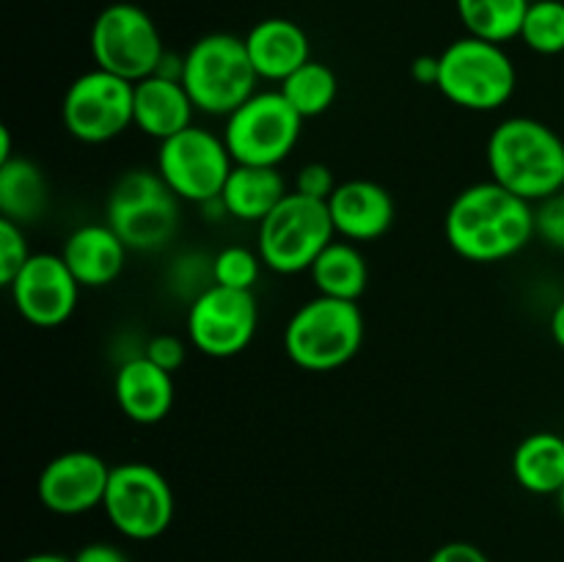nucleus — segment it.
<instances>
[{"label":"nucleus","mask_w":564,"mask_h":562,"mask_svg":"<svg viewBox=\"0 0 564 562\" xmlns=\"http://www.w3.org/2000/svg\"><path fill=\"white\" fill-rule=\"evenodd\" d=\"M444 235L452 251L466 262H505L538 237L534 204L494 180L474 182L452 198L444 215Z\"/></svg>","instance_id":"nucleus-1"},{"label":"nucleus","mask_w":564,"mask_h":562,"mask_svg":"<svg viewBox=\"0 0 564 562\" xmlns=\"http://www.w3.org/2000/svg\"><path fill=\"white\" fill-rule=\"evenodd\" d=\"M279 91L303 119H317L334 108L336 94H339V77L328 64L312 58L301 69L292 72L284 83H279Z\"/></svg>","instance_id":"nucleus-26"},{"label":"nucleus","mask_w":564,"mask_h":562,"mask_svg":"<svg viewBox=\"0 0 564 562\" xmlns=\"http://www.w3.org/2000/svg\"><path fill=\"white\" fill-rule=\"evenodd\" d=\"M50 185L44 171L28 158H11L0 163V218L31 226L47 213Z\"/></svg>","instance_id":"nucleus-23"},{"label":"nucleus","mask_w":564,"mask_h":562,"mask_svg":"<svg viewBox=\"0 0 564 562\" xmlns=\"http://www.w3.org/2000/svg\"><path fill=\"white\" fill-rule=\"evenodd\" d=\"M317 295L339 298V301H358L367 292L369 264L364 259L358 242L336 237L317 257L308 270Z\"/></svg>","instance_id":"nucleus-24"},{"label":"nucleus","mask_w":564,"mask_h":562,"mask_svg":"<svg viewBox=\"0 0 564 562\" xmlns=\"http://www.w3.org/2000/svg\"><path fill=\"white\" fill-rule=\"evenodd\" d=\"M336 240L328 202L290 191L259 224L257 251L264 268L281 275L308 273L319 253Z\"/></svg>","instance_id":"nucleus-7"},{"label":"nucleus","mask_w":564,"mask_h":562,"mask_svg":"<svg viewBox=\"0 0 564 562\" xmlns=\"http://www.w3.org/2000/svg\"><path fill=\"white\" fill-rule=\"evenodd\" d=\"M143 356L152 358L158 367L169 369V372H176V369L185 364L187 345L174 334H158L147 342V347H143Z\"/></svg>","instance_id":"nucleus-32"},{"label":"nucleus","mask_w":564,"mask_h":562,"mask_svg":"<svg viewBox=\"0 0 564 562\" xmlns=\"http://www.w3.org/2000/svg\"><path fill=\"white\" fill-rule=\"evenodd\" d=\"M534 229L540 240L564 251V191L534 204Z\"/></svg>","instance_id":"nucleus-30"},{"label":"nucleus","mask_w":564,"mask_h":562,"mask_svg":"<svg viewBox=\"0 0 564 562\" xmlns=\"http://www.w3.org/2000/svg\"><path fill=\"white\" fill-rule=\"evenodd\" d=\"M102 510L119 534L130 540H154L174 521V490L152 463H119L110 468Z\"/></svg>","instance_id":"nucleus-11"},{"label":"nucleus","mask_w":564,"mask_h":562,"mask_svg":"<svg viewBox=\"0 0 564 562\" xmlns=\"http://www.w3.org/2000/svg\"><path fill=\"white\" fill-rule=\"evenodd\" d=\"M94 66L138 83L158 75L165 58V44L158 22L135 3H110L94 17L88 31Z\"/></svg>","instance_id":"nucleus-8"},{"label":"nucleus","mask_w":564,"mask_h":562,"mask_svg":"<svg viewBox=\"0 0 564 562\" xmlns=\"http://www.w3.org/2000/svg\"><path fill=\"white\" fill-rule=\"evenodd\" d=\"M364 334L367 325L358 301L317 295L292 312L284 328V353L306 372H334L358 356Z\"/></svg>","instance_id":"nucleus-3"},{"label":"nucleus","mask_w":564,"mask_h":562,"mask_svg":"<svg viewBox=\"0 0 564 562\" xmlns=\"http://www.w3.org/2000/svg\"><path fill=\"white\" fill-rule=\"evenodd\" d=\"M336 237L350 242H375L394 226L397 207L391 193L372 180H347L328 198Z\"/></svg>","instance_id":"nucleus-16"},{"label":"nucleus","mask_w":564,"mask_h":562,"mask_svg":"<svg viewBox=\"0 0 564 562\" xmlns=\"http://www.w3.org/2000/svg\"><path fill=\"white\" fill-rule=\"evenodd\" d=\"M20 562H72V560L64 554H53V551H42V554H31Z\"/></svg>","instance_id":"nucleus-38"},{"label":"nucleus","mask_w":564,"mask_h":562,"mask_svg":"<svg viewBox=\"0 0 564 562\" xmlns=\"http://www.w3.org/2000/svg\"><path fill=\"white\" fill-rule=\"evenodd\" d=\"M259 303L251 290L209 284L187 306V342L209 358H235L253 342Z\"/></svg>","instance_id":"nucleus-13"},{"label":"nucleus","mask_w":564,"mask_h":562,"mask_svg":"<svg viewBox=\"0 0 564 562\" xmlns=\"http://www.w3.org/2000/svg\"><path fill=\"white\" fill-rule=\"evenodd\" d=\"M411 77L419 86H435L438 83V55H416L411 61Z\"/></svg>","instance_id":"nucleus-35"},{"label":"nucleus","mask_w":564,"mask_h":562,"mask_svg":"<svg viewBox=\"0 0 564 562\" xmlns=\"http://www.w3.org/2000/svg\"><path fill=\"white\" fill-rule=\"evenodd\" d=\"M127 253L130 248L105 220L77 226L61 248L64 262L69 264L80 287H88V290H102V287L113 284L124 270Z\"/></svg>","instance_id":"nucleus-19"},{"label":"nucleus","mask_w":564,"mask_h":562,"mask_svg":"<svg viewBox=\"0 0 564 562\" xmlns=\"http://www.w3.org/2000/svg\"><path fill=\"white\" fill-rule=\"evenodd\" d=\"M485 163L490 180L532 204L564 191L562 136L532 116H510L499 121L488 136Z\"/></svg>","instance_id":"nucleus-2"},{"label":"nucleus","mask_w":564,"mask_h":562,"mask_svg":"<svg viewBox=\"0 0 564 562\" xmlns=\"http://www.w3.org/2000/svg\"><path fill=\"white\" fill-rule=\"evenodd\" d=\"M521 42L538 55L564 53V0H532Z\"/></svg>","instance_id":"nucleus-27"},{"label":"nucleus","mask_w":564,"mask_h":562,"mask_svg":"<svg viewBox=\"0 0 564 562\" xmlns=\"http://www.w3.org/2000/svg\"><path fill=\"white\" fill-rule=\"evenodd\" d=\"M72 562H130V556L113 543H105V540H97V543H88L72 556Z\"/></svg>","instance_id":"nucleus-34"},{"label":"nucleus","mask_w":564,"mask_h":562,"mask_svg":"<svg viewBox=\"0 0 564 562\" xmlns=\"http://www.w3.org/2000/svg\"><path fill=\"white\" fill-rule=\"evenodd\" d=\"M444 99L463 110L490 114L505 108L518 88V69L505 44L463 36L438 53V83Z\"/></svg>","instance_id":"nucleus-6"},{"label":"nucleus","mask_w":564,"mask_h":562,"mask_svg":"<svg viewBox=\"0 0 564 562\" xmlns=\"http://www.w3.org/2000/svg\"><path fill=\"white\" fill-rule=\"evenodd\" d=\"M17 158L14 154V141H11V130L9 127H0V163H6V160Z\"/></svg>","instance_id":"nucleus-37"},{"label":"nucleus","mask_w":564,"mask_h":562,"mask_svg":"<svg viewBox=\"0 0 564 562\" xmlns=\"http://www.w3.org/2000/svg\"><path fill=\"white\" fill-rule=\"evenodd\" d=\"M512 477L534 496H556L564 485V435L538 430L512 452Z\"/></svg>","instance_id":"nucleus-22"},{"label":"nucleus","mask_w":564,"mask_h":562,"mask_svg":"<svg viewBox=\"0 0 564 562\" xmlns=\"http://www.w3.org/2000/svg\"><path fill=\"white\" fill-rule=\"evenodd\" d=\"M556 505H560V512H562V518H564V485H562L560 494H556Z\"/></svg>","instance_id":"nucleus-39"},{"label":"nucleus","mask_w":564,"mask_h":562,"mask_svg":"<svg viewBox=\"0 0 564 562\" xmlns=\"http://www.w3.org/2000/svg\"><path fill=\"white\" fill-rule=\"evenodd\" d=\"M196 116L191 94L174 77L152 75L135 83V97H132V119L135 130L154 141H169L176 132L187 130Z\"/></svg>","instance_id":"nucleus-20"},{"label":"nucleus","mask_w":564,"mask_h":562,"mask_svg":"<svg viewBox=\"0 0 564 562\" xmlns=\"http://www.w3.org/2000/svg\"><path fill=\"white\" fill-rule=\"evenodd\" d=\"M290 191L292 187H286L284 174L273 165L235 163L220 193V207L229 218L259 226Z\"/></svg>","instance_id":"nucleus-21"},{"label":"nucleus","mask_w":564,"mask_h":562,"mask_svg":"<svg viewBox=\"0 0 564 562\" xmlns=\"http://www.w3.org/2000/svg\"><path fill=\"white\" fill-rule=\"evenodd\" d=\"M336 176L334 171H330V165L325 163H306L297 169L295 174V185H292V191L303 193V196L308 198H317V202H328L330 193L336 191Z\"/></svg>","instance_id":"nucleus-31"},{"label":"nucleus","mask_w":564,"mask_h":562,"mask_svg":"<svg viewBox=\"0 0 564 562\" xmlns=\"http://www.w3.org/2000/svg\"><path fill=\"white\" fill-rule=\"evenodd\" d=\"M17 314L33 328H58L69 323L80 301V281L61 253H31L9 287Z\"/></svg>","instance_id":"nucleus-14"},{"label":"nucleus","mask_w":564,"mask_h":562,"mask_svg":"<svg viewBox=\"0 0 564 562\" xmlns=\"http://www.w3.org/2000/svg\"><path fill=\"white\" fill-rule=\"evenodd\" d=\"M427 562H490V560L479 545L466 543V540H452V543H444L441 549H435Z\"/></svg>","instance_id":"nucleus-33"},{"label":"nucleus","mask_w":564,"mask_h":562,"mask_svg":"<svg viewBox=\"0 0 564 562\" xmlns=\"http://www.w3.org/2000/svg\"><path fill=\"white\" fill-rule=\"evenodd\" d=\"M242 39L259 80L284 83L292 72L312 61L308 33L286 17H264Z\"/></svg>","instance_id":"nucleus-18"},{"label":"nucleus","mask_w":564,"mask_h":562,"mask_svg":"<svg viewBox=\"0 0 564 562\" xmlns=\"http://www.w3.org/2000/svg\"><path fill=\"white\" fill-rule=\"evenodd\" d=\"M259 75L248 55L246 39L235 33H207L187 47L182 86L198 114L229 116L257 94Z\"/></svg>","instance_id":"nucleus-4"},{"label":"nucleus","mask_w":564,"mask_h":562,"mask_svg":"<svg viewBox=\"0 0 564 562\" xmlns=\"http://www.w3.org/2000/svg\"><path fill=\"white\" fill-rule=\"evenodd\" d=\"M108 461L97 452L69 450L50 457L36 477V496L55 516H83L102 507L110 479Z\"/></svg>","instance_id":"nucleus-15"},{"label":"nucleus","mask_w":564,"mask_h":562,"mask_svg":"<svg viewBox=\"0 0 564 562\" xmlns=\"http://www.w3.org/2000/svg\"><path fill=\"white\" fill-rule=\"evenodd\" d=\"M132 97H135V83L94 66L77 75L61 99L64 130L88 147L113 141L121 132L135 127Z\"/></svg>","instance_id":"nucleus-12"},{"label":"nucleus","mask_w":564,"mask_h":562,"mask_svg":"<svg viewBox=\"0 0 564 562\" xmlns=\"http://www.w3.org/2000/svg\"><path fill=\"white\" fill-rule=\"evenodd\" d=\"M549 331H551V339L556 342V347H562V350H564V298L560 303H556L554 312H551Z\"/></svg>","instance_id":"nucleus-36"},{"label":"nucleus","mask_w":564,"mask_h":562,"mask_svg":"<svg viewBox=\"0 0 564 562\" xmlns=\"http://www.w3.org/2000/svg\"><path fill=\"white\" fill-rule=\"evenodd\" d=\"M31 253L33 251L25 240V226L0 218V284L9 287L17 279V273L25 268Z\"/></svg>","instance_id":"nucleus-29"},{"label":"nucleus","mask_w":564,"mask_h":562,"mask_svg":"<svg viewBox=\"0 0 564 562\" xmlns=\"http://www.w3.org/2000/svg\"><path fill=\"white\" fill-rule=\"evenodd\" d=\"M113 397L119 411L135 424H158L171 413L176 400L174 372L158 367L152 358L132 356L116 369Z\"/></svg>","instance_id":"nucleus-17"},{"label":"nucleus","mask_w":564,"mask_h":562,"mask_svg":"<svg viewBox=\"0 0 564 562\" xmlns=\"http://www.w3.org/2000/svg\"><path fill=\"white\" fill-rule=\"evenodd\" d=\"M182 220V198L158 169H130L113 182L105 202V224L130 251H160L174 240Z\"/></svg>","instance_id":"nucleus-5"},{"label":"nucleus","mask_w":564,"mask_h":562,"mask_svg":"<svg viewBox=\"0 0 564 562\" xmlns=\"http://www.w3.org/2000/svg\"><path fill=\"white\" fill-rule=\"evenodd\" d=\"M562 435H564V433H562Z\"/></svg>","instance_id":"nucleus-40"},{"label":"nucleus","mask_w":564,"mask_h":562,"mask_svg":"<svg viewBox=\"0 0 564 562\" xmlns=\"http://www.w3.org/2000/svg\"><path fill=\"white\" fill-rule=\"evenodd\" d=\"M303 116L286 102L279 88L257 91L226 116L224 141L231 158L240 165H273L279 169L292 152L303 132Z\"/></svg>","instance_id":"nucleus-9"},{"label":"nucleus","mask_w":564,"mask_h":562,"mask_svg":"<svg viewBox=\"0 0 564 562\" xmlns=\"http://www.w3.org/2000/svg\"><path fill=\"white\" fill-rule=\"evenodd\" d=\"M154 169L182 202L207 207L224 193L226 180L235 169V158L224 136L191 125L169 141H160Z\"/></svg>","instance_id":"nucleus-10"},{"label":"nucleus","mask_w":564,"mask_h":562,"mask_svg":"<svg viewBox=\"0 0 564 562\" xmlns=\"http://www.w3.org/2000/svg\"><path fill=\"white\" fill-rule=\"evenodd\" d=\"M262 257L246 246H226L209 259V281L231 290H251L262 273Z\"/></svg>","instance_id":"nucleus-28"},{"label":"nucleus","mask_w":564,"mask_h":562,"mask_svg":"<svg viewBox=\"0 0 564 562\" xmlns=\"http://www.w3.org/2000/svg\"><path fill=\"white\" fill-rule=\"evenodd\" d=\"M455 6L468 36L507 44L512 39H521L532 0H455Z\"/></svg>","instance_id":"nucleus-25"}]
</instances>
